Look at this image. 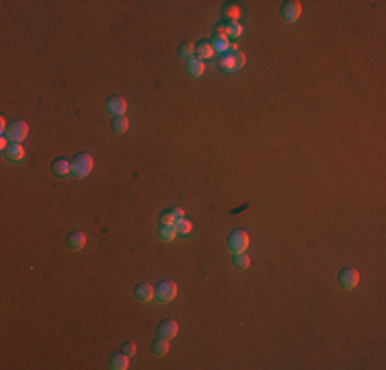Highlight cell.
<instances>
[{"label": "cell", "instance_id": "cell-1", "mask_svg": "<svg viewBox=\"0 0 386 370\" xmlns=\"http://www.w3.org/2000/svg\"><path fill=\"white\" fill-rule=\"evenodd\" d=\"M92 167H95V163H92V157H90V154L80 152V154H76V157L72 159V163H70V173H72L74 177L82 179V177H86V175L92 171Z\"/></svg>", "mask_w": 386, "mask_h": 370}, {"label": "cell", "instance_id": "cell-2", "mask_svg": "<svg viewBox=\"0 0 386 370\" xmlns=\"http://www.w3.org/2000/svg\"><path fill=\"white\" fill-rule=\"evenodd\" d=\"M226 245L232 253H244L246 247H249V235L244 230H232L226 239Z\"/></svg>", "mask_w": 386, "mask_h": 370}, {"label": "cell", "instance_id": "cell-3", "mask_svg": "<svg viewBox=\"0 0 386 370\" xmlns=\"http://www.w3.org/2000/svg\"><path fill=\"white\" fill-rule=\"evenodd\" d=\"M246 64V56L242 52H234V54H224L220 58V68H224L226 72H236Z\"/></svg>", "mask_w": 386, "mask_h": 370}, {"label": "cell", "instance_id": "cell-4", "mask_svg": "<svg viewBox=\"0 0 386 370\" xmlns=\"http://www.w3.org/2000/svg\"><path fill=\"white\" fill-rule=\"evenodd\" d=\"M27 134H29V126H27V121L19 119V121H12L10 126L6 128V132H4L2 136H6V138H8V142H23L25 138H27Z\"/></svg>", "mask_w": 386, "mask_h": 370}, {"label": "cell", "instance_id": "cell-5", "mask_svg": "<svg viewBox=\"0 0 386 370\" xmlns=\"http://www.w3.org/2000/svg\"><path fill=\"white\" fill-rule=\"evenodd\" d=\"M337 282H339V286L345 288V290H353L360 284V274H358V270H353V268H343L341 272H339V276H337Z\"/></svg>", "mask_w": 386, "mask_h": 370}, {"label": "cell", "instance_id": "cell-6", "mask_svg": "<svg viewBox=\"0 0 386 370\" xmlns=\"http://www.w3.org/2000/svg\"><path fill=\"white\" fill-rule=\"evenodd\" d=\"M280 14H282L284 21L294 23V21L300 19V14H302V4L298 2V0H286V2L282 4V8H280Z\"/></svg>", "mask_w": 386, "mask_h": 370}, {"label": "cell", "instance_id": "cell-7", "mask_svg": "<svg viewBox=\"0 0 386 370\" xmlns=\"http://www.w3.org/2000/svg\"><path fill=\"white\" fill-rule=\"evenodd\" d=\"M154 296H156L160 302H171L177 296V284L171 280L160 282L156 288H154Z\"/></svg>", "mask_w": 386, "mask_h": 370}, {"label": "cell", "instance_id": "cell-8", "mask_svg": "<svg viewBox=\"0 0 386 370\" xmlns=\"http://www.w3.org/2000/svg\"><path fill=\"white\" fill-rule=\"evenodd\" d=\"M156 333H158V337L171 339V337H175L179 333V325L175 321H171V319H164V321H160L156 325Z\"/></svg>", "mask_w": 386, "mask_h": 370}, {"label": "cell", "instance_id": "cell-9", "mask_svg": "<svg viewBox=\"0 0 386 370\" xmlns=\"http://www.w3.org/2000/svg\"><path fill=\"white\" fill-rule=\"evenodd\" d=\"M126 107H128L126 99H123V97H119V95H115V97H109V99H107V111H109L111 115H115V117H119V115H123V113H126Z\"/></svg>", "mask_w": 386, "mask_h": 370}, {"label": "cell", "instance_id": "cell-10", "mask_svg": "<svg viewBox=\"0 0 386 370\" xmlns=\"http://www.w3.org/2000/svg\"><path fill=\"white\" fill-rule=\"evenodd\" d=\"M4 157H6L10 163H19V161H23V157H25V148L21 146V142H10V144L6 146V150H4Z\"/></svg>", "mask_w": 386, "mask_h": 370}, {"label": "cell", "instance_id": "cell-11", "mask_svg": "<svg viewBox=\"0 0 386 370\" xmlns=\"http://www.w3.org/2000/svg\"><path fill=\"white\" fill-rule=\"evenodd\" d=\"M134 296H136V300H140V302H150L152 296H154V288L150 284L142 282V284H138L134 288Z\"/></svg>", "mask_w": 386, "mask_h": 370}, {"label": "cell", "instance_id": "cell-12", "mask_svg": "<svg viewBox=\"0 0 386 370\" xmlns=\"http://www.w3.org/2000/svg\"><path fill=\"white\" fill-rule=\"evenodd\" d=\"M179 218H185V214L181 208H168L164 212H160V224H175Z\"/></svg>", "mask_w": 386, "mask_h": 370}, {"label": "cell", "instance_id": "cell-13", "mask_svg": "<svg viewBox=\"0 0 386 370\" xmlns=\"http://www.w3.org/2000/svg\"><path fill=\"white\" fill-rule=\"evenodd\" d=\"M206 66H204V60H199V58H189L187 60V74L191 76V79H199V76L204 74Z\"/></svg>", "mask_w": 386, "mask_h": 370}, {"label": "cell", "instance_id": "cell-14", "mask_svg": "<svg viewBox=\"0 0 386 370\" xmlns=\"http://www.w3.org/2000/svg\"><path fill=\"white\" fill-rule=\"evenodd\" d=\"M66 245H68V249H72V251H80L82 247L86 245V237L82 235V233H70L68 235V239H66Z\"/></svg>", "mask_w": 386, "mask_h": 370}, {"label": "cell", "instance_id": "cell-15", "mask_svg": "<svg viewBox=\"0 0 386 370\" xmlns=\"http://www.w3.org/2000/svg\"><path fill=\"white\" fill-rule=\"evenodd\" d=\"M216 52H214V45L210 43V41H197L195 43V58H199V60H208V58H212Z\"/></svg>", "mask_w": 386, "mask_h": 370}, {"label": "cell", "instance_id": "cell-16", "mask_svg": "<svg viewBox=\"0 0 386 370\" xmlns=\"http://www.w3.org/2000/svg\"><path fill=\"white\" fill-rule=\"evenodd\" d=\"M52 173H54L56 177H64V175H68V173H70V161L58 157V159L52 163Z\"/></svg>", "mask_w": 386, "mask_h": 370}, {"label": "cell", "instance_id": "cell-17", "mask_svg": "<svg viewBox=\"0 0 386 370\" xmlns=\"http://www.w3.org/2000/svg\"><path fill=\"white\" fill-rule=\"evenodd\" d=\"M150 350H152V354L154 356H164V354L168 352V339H164V337H158L156 335V339H152V344H150Z\"/></svg>", "mask_w": 386, "mask_h": 370}, {"label": "cell", "instance_id": "cell-18", "mask_svg": "<svg viewBox=\"0 0 386 370\" xmlns=\"http://www.w3.org/2000/svg\"><path fill=\"white\" fill-rule=\"evenodd\" d=\"M109 366H111L113 370H126V368L130 366V356H126V354L117 352V354H113V356H111Z\"/></svg>", "mask_w": 386, "mask_h": 370}, {"label": "cell", "instance_id": "cell-19", "mask_svg": "<svg viewBox=\"0 0 386 370\" xmlns=\"http://www.w3.org/2000/svg\"><path fill=\"white\" fill-rule=\"evenodd\" d=\"M128 128H130V119H128L126 115H119V117L111 119V130H113L115 134H123V132H128Z\"/></svg>", "mask_w": 386, "mask_h": 370}, {"label": "cell", "instance_id": "cell-20", "mask_svg": "<svg viewBox=\"0 0 386 370\" xmlns=\"http://www.w3.org/2000/svg\"><path fill=\"white\" fill-rule=\"evenodd\" d=\"M158 237H160V241H164V243H171V241L177 237V230H175L173 224H160Z\"/></svg>", "mask_w": 386, "mask_h": 370}, {"label": "cell", "instance_id": "cell-21", "mask_svg": "<svg viewBox=\"0 0 386 370\" xmlns=\"http://www.w3.org/2000/svg\"><path fill=\"white\" fill-rule=\"evenodd\" d=\"M177 54H179L181 58H185V60H189V58H193V54H195V45H193L191 41H183V43H179Z\"/></svg>", "mask_w": 386, "mask_h": 370}, {"label": "cell", "instance_id": "cell-22", "mask_svg": "<svg viewBox=\"0 0 386 370\" xmlns=\"http://www.w3.org/2000/svg\"><path fill=\"white\" fill-rule=\"evenodd\" d=\"M232 266L236 268V270H246L251 266V257L246 255V253H234V259H232Z\"/></svg>", "mask_w": 386, "mask_h": 370}, {"label": "cell", "instance_id": "cell-23", "mask_svg": "<svg viewBox=\"0 0 386 370\" xmlns=\"http://www.w3.org/2000/svg\"><path fill=\"white\" fill-rule=\"evenodd\" d=\"M212 45H214V52H222V54H226V50L230 48V43H228L226 35H214Z\"/></svg>", "mask_w": 386, "mask_h": 370}, {"label": "cell", "instance_id": "cell-24", "mask_svg": "<svg viewBox=\"0 0 386 370\" xmlns=\"http://www.w3.org/2000/svg\"><path fill=\"white\" fill-rule=\"evenodd\" d=\"M175 230H177V235H189L191 233V222L187 218H179L175 224Z\"/></svg>", "mask_w": 386, "mask_h": 370}, {"label": "cell", "instance_id": "cell-25", "mask_svg": "<svg viewBox=\"0 0 386 370\" xmlns=\"http://www.w3.org/2000/svg\"><path fill=\"white\" fill-rule=\"evenodd\" d=\"M226 35H230V37L238 39V37L242 35V27H240L236 21H230V23L226 25Z\"/></svg>", "mask_w": 386, "mask_h": 370}, {"label": "cell", "instance_id": "cell-26", "mask_svg": "<svg viewBox=\"0 0 386 370\" xmlns=\"http://www.w3.org/2000/svg\"><path fill=\"white\" fill-rule=\"evenodd\" d=\"M119 352L132 358L134 354H136V344H134V342H123V344H121V348H119Z\"/></svg>", "mask_w": 386, "mask_h": 370}]
</instances>
